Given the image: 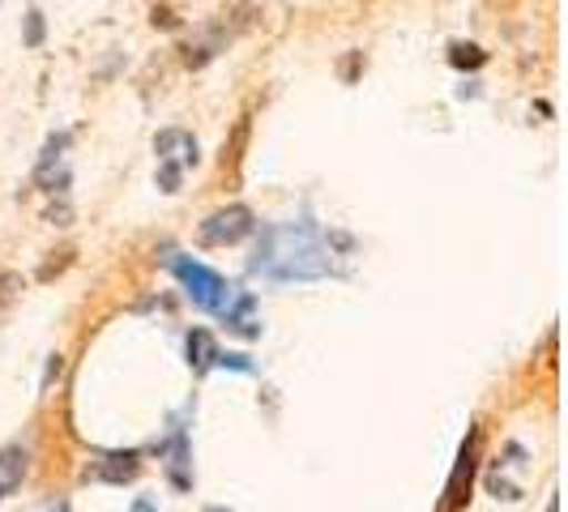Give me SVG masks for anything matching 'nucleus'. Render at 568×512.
Returning <instances> with one entry per match:
<instances>
[{
	"label": "nucleus",
	"mask_w": 568,
	"mask_h": 512,
	"mask_svg": "<svg viewBox=\"0 0 568 512\" xmlns=\"http://www.w3.org/2000/svg\"><path fill=\"white\" fill-rule=\"evenodd\" d=\"M180 180H184V167H180V163H159V188H163V193H180Z\"/></svg>",
	"instance_id": "2eb2a0df"
},
{
	"label": "nucleus",
	"mask_w": 568,
	"mask_h": 512,
	"mask_svg": "<svg viewBox=\"0 0 568 512\" xmlns=\"http://www.w3.org/2000/svg\"><path fill=\"white\" fill-rule=\"evenodd\" d=\"M73 256H78V248H73V244H64V248H57V253H48V260L39 265V283H52V278H60V274L73 265Z\"/></svg>",
	"instance_id": "ddd939ff"
},
{
	"label": "nucleus",
	"mask_w": 568,
	"mask_h": 512,
	"mask_svg": "<svg viewBox=\"0 0 568 512\" xmlns=\"http://www.w3.org/2000/svg\"><path fill=\"white\" fill-rule=\"evenodd\" d=\"M154 150H159V163H180V167L197 163V137L184 129H163L154 137Z\"/></svg>",
	"instance_id": "6e6552de"
},
{
	"label": "nucleus",
	"mask_w": 568,
	"mask_h": 512,
	"mask_svg": "<svg viewBox=\"0 0 568 512\" xmlns=\"http://www.w3.org/2000/svg\"><path fill=\"white\" fill-rule=\"evenodd\" d=\"M133 512H154V504H150V500H138V504H133Z\"/></svg>",
	"instance_id": "a211bd4d"
},
{
	"label": "nucleus",
	"mask_w": 568,
	"mask_h": 512,
	"mask_svg": "<svg viewBox=\"0 0 568 512\" xmlns=\"http://www.w3.org/2000/svg\"><path fill=\"white\" fill-rule=\"evenodd\" d=\"M547 512H560V500H551V504H547Z\"/></svg>",
	"instance_id": "aec40b11"
},
{
	"label": "nucleus",
	"mask_w": 568,
	"mask_h": 512,
	"mask_svg": "<svg viewBox=\"0 0 568 512\" xmlns=\"http://www.w3.org/2000/svg\"><path fill=\"white\" fill-rule=\"evenodd\" d=\"M479 444H484V427L475 423L466 431L462 449H457L454 474H449L445 495H440V512H462L470 504V487H475V474H479Z\"/></svg>",
	"instance_id": "7ed1b4c3"
},
{
	"label": "nucleus",
	"mask_w": 568,
	"mask_h": 512,
	"mask_svg": "<svg viewBox=\"0 0 568 512\" xmlns=\"http://www.w3.org/2000/svg\"><path fill=\"white\" fill-rule=\"evenodd\" d=\"M4 491H9V487H0V500H4Z\"/></svg>",
	"instance_id": "412c9836"
},
{
	"label": "nucleus",
	"mask_w": 568,
	"mask_h": 512,
	"mask_svg": "<svg viewBox=\"0 0 568 512\" xmlns=\"http://www.w3.org/2000/svg\"><path fill=\"white\" fill-rule=\"evenodd\" d=\"M248 137H253V112H244L231 124L227 142H223V154H219V188H235V184H240Z\"/></svg>",
	"instance_id": "423d86ee"
},
{
	"label": "nucleus",
	"mask_w": 568,
	"mask_h": 512,
	"mask_svg": "<svg viewBox=\"0 0 568 512\" xmlns=\"http://www.w3.org/2000/svg\"><path fill=\"white\" fill-rule=\"evenodd\" d=\"M18 295H22V274L0 269V313H4V308H13V304H18Z\"/></svg>",
	"instance_id": "4468645a"
},
{
	"label": "nucleus",
	"mask_w": 568,
	"mask_h": 512,
	"mask_svg": "<svg viewBox=\"0 0 568 512\" xmlns=\"http://www.w3.org/2000/svg\"><path fill=\"white\" fill-rule=\"evenodd\" d=\"M223 316H227V325L240 334V338H256L261 334V320H256V299L253 295H240V299H231L227 308H223Z\"/></svg>",
	"instance_id": "1a4fd4ad"
},
{
	"label": "nucleus",
	"mask_w": 568,
	"mask_h": 512,
	"mask_svg": "<svg viewBox=\"0 0 568 512\" xmlns=\"http://www.w3.org/2000/svg\"><path fill=\"white\" fill-rule=\"evenodd\" d=\"M500 4H513V0H500Z\"/></svg>",
	"instance_id": "4be33fe9"
},
{
	"label": "nucleus",
	"mask_w": 568,
	"mask_h": 512,
	"mask_svg": "<svg viewBox=\"0 0 568 512\" xmlns=\"http://www.w3.org/2000/svg\"><path fill=\"white\" fill-rule=\"evenodd\" d=\"M142 474V453H103V457H94L90 465L82 470V479L85 483H133Z\"/></svg>",
	"instance_id": "0eeeda50"
},
{
	"label": "nucleus",
	"mask_w": 568,
	"mask_h": 512,
	"mask_svg": "<svg viewBox=\"0 0 568 512\" xmlns=\"http://www.w3.org/2000/svg\"><path fill=\"white\" fill-rule=\"evenodd\" d=\"M150 22H154V27H163V30L175 27V13H171V4H154V9H150Z\"/></svg>",
	"instance_id": "f3484780"
},
{
	"label": "nucleus",
	"mask_w": 568,
	"mask_h": 512,
	"mask_svg": "<svg viewBox=\"0 0 568 512\" xmlns=\"http://www.w3.org/2000/svg\"><path fill=\"white\" fill-rule=\"evenodd\" d=\"M0 474H4V487L22 483V474H27V449L22 444H4L0 449Z\"/></svg>",
	"instance_id": "9b49d317"
},
{
	"label": "nucleus",
	"mask_w": 568,
	"mask_h": 512,
	"mask_svg": "<svg viewBox=\"0 0 568 512\" xmlns=\"http://www.w3.org/2000/svg\"><path fill=\"white\" fill-rule=\"evenodd\" d=\"M253 18H256L253 0H231L227 9H219V13L201 30H193V39L180 48V52H184V64H189V69H205L219 52H227L231 39H240L244 30L253 27Z\"/></svg>",
	"instance_id": "f03ea898"
},
{
	"label": "nucleus",
	"mask_w": 568,
	"mask_h": 512,
	"mask_svg": "<svg viewBox=\"0 0 568 512\" xmlns=\"http://www.w3.org/2000/svg\"><path fill=\"white\" fill-rule=\"evenodd\" d=\"M27 43H43V13H27Z\"/></svg>",
	"instance_id": "dca6fc26"
},
{
	"label": "nucleus",
	"mask_w": 568,
	"mask_h": 512,
	"mask_svg": "<svg viewBox=\"0 0 568 512\" xmlns=\"http://www.w3.org/2000/svg\"><path fill=\"white\" fill-rule=\"evenodd\" d=\"M253 269L274 283H313L334 274L329 239L308 223H286L261 235V248L253 256Z\"/></svg>",
	"instance_id": "f257e3e1"
},
{
	"label": "nucleus",
	"mask_w": 568,
	"mask_h": 512,
	"mask_svg": "<svg viewBox=\"0 0 568 512\" xmlns=\"http://www.w3.org/2000/svg\"><path fill=\"white\" fill-rule=\"evenodd\" d=\"M449 64L454 69H466V73H475V69H484L487 64V52L479 43H449Z\"/></svg>",
	"instance_id": "f8f14e48"
},
{
	"label": "nucleus",
	"mask_w": 568,
	"mask_h": 512,
	"mask_svg": "<svg viewBox=\"0 0 568 512\" xmlns=\"http://www.w3.org/2000/svg\"><path fill=\"white\" fill-rule=\"evenodd\" d=\"M253 231H256V214L248 205H223V209H214L197 227V244L201 248H231V244L248 239Z\"/></svg>",
	"instance_id": "39448f33"
},
{
	"label": "nucleus",
	"mask_w": 568,
	"mask_h": 512,
	"mask_svg": "<svg viewBox=\"0 0 568 512\" xmlns=\"http://www.w3.org/2000/svg\"><path fill=\"white\" fill-rule=\"evenodd\" d=\"M214 359H219V346H214V338H210L205 329H193V334H189V363H193L197 371H205Z\"/></svg>",
	"instance_id": "9d476101"
},
{
	"label": "nucleus",
	"mask_w": 568,
	"mask_h": 512,
	"mask_svg": "<svg viewBox=\"0 0 568 512\" xmlns=\"http://www.w3.org/2000/svg\"><path fill=\"white\" fill-rule=\"evenodd\" d=\"M171 269H175V278L184 283L189 290V299L205 308V313H223L231 304V286L223 283V274H214V269H205L197 260H189V256H175L171 260Z\"/></svg>",
	"instance_id": "20e7f679"
},
{
	"label": "nucleus",
	"mask_w": 568,
	"mask_h": 512,
	"mask_svg": "<svg viewBox=\"0 0 568 512\" xmlns=\"http://www.w3.org/2000/svg\"><path fill=\"white\" fill-rule=\"evenodd\" d=\"M201 512H231V509H223V504H210V509H201Z\"/></svg>",
	"instance_id": "6ab92c4d"
}]
</instances>
